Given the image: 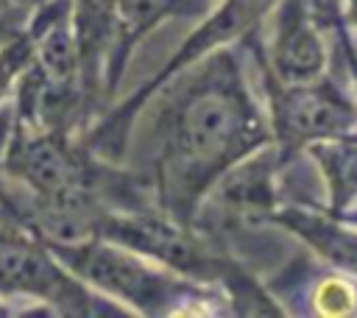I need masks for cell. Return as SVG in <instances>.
<instances>
[{"instance_id":"3","label":"cell","mask_w":357,"mask_h":318,"mask_svg":"<svg viewBox=\"0 0 357 318\" xmlns=\"http://www.w3.org/2000/svg\"><path fill=\"white\" fill-rule=\"evenodd\" d=\"M59 254L86 279L117 293L120 298H128L142 310H156V304L167 301V290H170L167 279L112 245H81V248L59 245Z\"/></svg>"},{"instance_id":"11","label":"cell","mask_w":357,"mask_h":318,"mask_svg":"<svg viewBox=\"0 0 357 318\" xmlns=\"http://www.w3.org/2000/svg\"><path fill=\"white\" fill-rule=\"evenodd\" d=\"M28 56H31L28 39H22V42H17V45H11V47H6L0 53V92L6 89V84L11 81V75L25 64Z\"/></svg>"},{"instance_id":"4","label":"cell","mask_w":357,"mask_h":318,"mask_svg":"<svg viewBox=\"0 0 357 318\" xmlns=\"http://www.w3.org/2000/svg\"><path fill=\"white\" fill-rule=\"evenodd\" d=\"M0 287L11 293L45 296L61 307L73 304V310H84L81 304H86L81 287L73 285L31 237L3 229H0Z\"/></svg>"},{"instance_id":"1","label":"cell","mask_w":357,"mask_h":318,"mask_svg":"<svg viewBox=\"0 0 357 318\" xmlns=\"http://www.w3.org/2000/svg\"><path fill=\"white\" fill-rule=\"evenodd\" d=\"M265 134L234 75L192 81L165 126L159 179L165 201L184 212L195 195L237 156L257 148Z\"/></svg>"},{"instance_id":"12","label":"cell","mask_w":357,"mask_h":318,"mask_svg":"<svg viewBox=\"0 0 357 318\" xmlns=\"http://www.w3.org/2000/svg\"><path fill=\"white\" fill-rule=\"evenodd\" d=\"M321 310L326 312H346L349 310V296L343 285H326V290L321 293Z\"/></svg>"},{"instance_id":"14","label":"cell","mask_w":357,"mask_h":318,"mask_svg":"<svg viewBox=\"0 0 357 318\" xmlns=\"http://www.w3.org/2000/svg\"><path fill=\"white\" fill-rule=\"evenodd\" d=\"M0 315H3V310H0Z\"/></svg>"},{"instance_id":"8","label":"cell","mask_w":357,"mask_h":318,"mask_svg":"<svg viewBox=\"0 0 357 318\" xmlns=\"http://www.w3.org/2000/svg\"><path fill=\"white\" fill-rule=\"evenodd\" d=\"M206 0H114V11L120 17L123 33L134 42L145 31H151L167 14H192L201 11Z\"/></svg>"},{"instance_id":"6","label":"cell","mask_w":357,"mask_h":318,"mask_svg":"<svg viewBox=\"0 0 357 318\" xmlns=\"http://www.w3.org/2000/svg\"><path fill=\"white\" fill-rule=\"evenodd\" d=\"M354 120L351 109L343 103V98L324 84L315 86H298L279 100L276 112V128L284 142H298L310 137H329Z\"/></svg>"},{"instance_id":"7","label":"cell","mask_w":357,"mask_h":318,"mask_svg":"<svg viewBox=\"0 0 357 318\" xmlns=\"http://www.w3.org/2000/svg\"><path fill=\"white\" fill-rule=\"evenodd\" d=\"M273 67L287 84H310L324 70V47L301 0H287L276 20Z\"/></svg>"},{"instance_id":"10","label":"cell","mask_w":357,"mask_h":318,"mask_svg":"<svg viewBox=\"0 0 357 318\" xmlns=\"http://www.w3.org/2000/svg\"><path fill=\"white\" fill-rule=\"evenodd\" d=\"M298 232H304L318 248L321 254H326L332 262L343 265V268H357V237L354 234H343L332 226H324V223H312V220H298L293 223Z\"/></svg>"},{"instance_id":"5","label":"cell","mask_w":357,"mask_h":318,"mask_svg":"<svg viewBox=\"0 0 357 318\" xmlns=\"http://www.w3.org/2000/svg\"><path fill=\"white\" fill-rule=\"evenodd\" d=\"M106 234L123 245H131L137 251H145L148 257H156L178 271H187L192 276H215L218 273V262L206 254V248L184 234L181 229L153 220V218H112L106 220Z\"/></svg>"},{"instance_id":"2","label":"cell","mask_w":357,"mask_h":318,"mask_svg":"<svg viewBox=\"0 0 357 318\" xmlns=\"http://www.w3.org/2000/svg\"><path fill=\"white\" fill-rule=\"evenodd\" d=\"M8 167L17 173L50 209L81 206L84 170L73 153L47 134L20 137L8 153Z\"/></svg>"},{"instance_id":"13","label":"cell","mask_w":357,"mask_h":318,"mask_svg":"<svg viewBox=\"0 0 357 318\" xmlns=\"http://www.w3.org/2000/svg\"><path fill=\"white\" fill-rule=\"evenodd\" d=\"M349 17L351 22H357V0H349Z\"/></svg>"},{"instance_id":"9","label":"cell","mask_w":357,"mask_h":318,"mask_svg":"<svg viewBox=\"0 0 357 318\" xmlns=\"http://www.w3.org/2000/svg\"><path fill=\"white\" fill-rule=\"evenodd\" d=\"M324 170L332 179V192H335V206L349 201L357 192V142H340V145H326L321 153Z\"/></svg>"}]
</instances>
